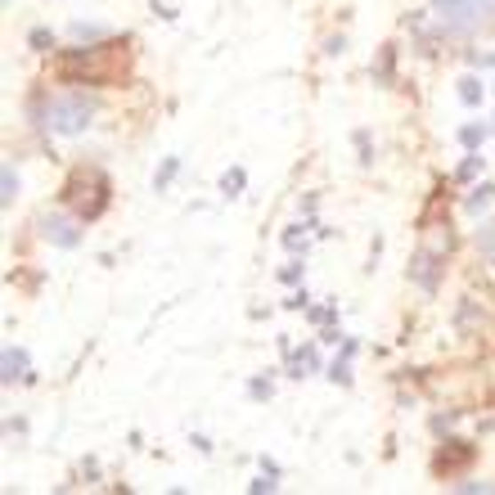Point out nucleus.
<instances>
[{
  "instance_id": "obj_1",
  "label": "nucleus",
  "mask_w": 495,
  "mask_h": 495,
  "mask_svg": "<svg viewBox=\"0 0 495 495\" xmlns=\"http://www.w3.org/2000/svg\"><path fill=\"white\" fill-rule=\"evenodd\" d=\"M100 113V100L86 95V91H63L54 100H45V126L54 135H82Z\"/></svg>"
},
{
  "instance_id": "obj_2",
  "label": "nucleus",
  "mask_w": 495,
  "mask_h": 495,
  "mask_svg": "<svg viewBox=\"0 0 495 495\" xmlns=\"http://www.w3.org/2000/svg\"><path fill=\"white\" fill-rule=\"evenodd\" d=\"M122 59H126L122 45H95V50L68 54V59H63V73H68V77H82V82H108V77H117Z\"/></svg>"
},
{
  "instance_id": "obj_3",
  "label": "nucleus",
  "mask_w": 495,
  "mask_h": 495,
  "mask_svg": "<svg viewBox=\"0 0 495 495\" xmlns=\"http://www.w3.org/2000/svg\"><path fill=\"white\" fill-rule=\"evenodd\" d=\"M104 194H108V185H104L100 172H77L73 180H68V203L77 207V217H100L104 203H108Z\"/></svg>"
},
{
  "instance_id": "obj_4",
  "label": "nucleus",
  "mask_w": 495,
  "mask_h": 495,
  "mask_svg": "<svg viewBox=\"0 0 495 495\" xmlns=\"http://www.w3.org/2000/svg\"><path fill=\"white\" fill-rule=\"evenodd\" d=\"M41 235H45L54 248H77V244H82L77 217H63V212H50V217H41Z\"/></svg>"
},
{
  "instance_id": "obj_5",
  "label": "nucleus",
  "mask_w": 495,
  "mask_h": 495,
  "mask_svg": "<svg viewBox=\"0 0 495 495\" xmlns=\"http://www.w3.org/2000/svg\"><path fill=\"white\" fill-rule=\"evenodd\" d=\"M433 10L446 19L451 32H464V28H473V19H477L473 0H433Z\"/></svg>"
},
{
  "instance_id": "obj_6",
  "label": "nucleus",
  "mask_w": 495,
  "mask_h": 495,
  "mask_svg": "<svg viewBox=\"0 0 495 495\" xmlns=\"http://www.w3.org/2000/svg\"><path fill=\"white\" fill-rule=\"evenodd\" d=\"M0 370H5V374H0L5 383H23V379H28V351H23V347H5Z\"/></svg>"
},
{
  "instance_id": "obj_7",
  "label": "nucleus",
  "mask_w": 495,
  "mask_h": 495,
  "mask_svg": "<svg viewBox=\"0 0 495 495\" xmlns=\"http://www.w3.org/2000/svg\"><path fill=\"white\" fill-rule=\"evenodd\" d=\"M410 275H414V284L437 289V266H433V257H428V252H419V257L410 261Z\"/></svg>"
},
{
  "instance_id": "obj_8",
  "label": "nucleus",
  "mask_w": 495,
  "mask_h": 495,
  "mask_svg": "<svg viewBox=\"0 0 495 495\" xmlns=\"http://www.w3.org/2000/svg\"><path fill=\"white\" fill-rule=\"evenodd\" d=\"M477 248H482V257L495 266V221H491V226H482V235H477Z\"/></svg>"
},
{
  "instance_id": "obj_9",
  "label": "nucleus",
  "mask_w": 495,
  "mask_h": 495,
  "mask_svg": "<svg viewBox=\"0 0 495 495\" xmlns=\"http://www.w3.org/2000/svg\"><path fill=\"white\" fill-rule=\"evenodd\" d=\"M491 203H495V185H482V189H473L468 212H482V207H491Z\"/></svg>"
},
{
  "instance_id": "obj_10",
  "label": "nucleus",
  "mask_w": 495,
  "mask_h": 495,
  "mask_svg": "<svg viewBox=\"0 0 495 495\" xmlns=\"http://www.w3.org/2000/svg\"><path fill=\"white\" fill-rule=\"evenodd\" d=\"M0 185H5V194H0V198H5V207L19 198V176H14V167H5V172H0Z\"/></svg>"
},
{
  "instance_id": "obj_11",
  "label": "nucleus",
  "mask_w": 495,
  "mask_h": 495,
  "mask_svg": "<svg viewBox=\"0 0 495 495\" xmlns=\"http://www.w3.org/2000/svg\"><path fill=\"white\" fill-rule=\"evenodd\" d=\"M459 100H464V104H477V100H482V82H477V77H464V82H459Z\"/></svg>"
},
{
  "instance_id": "obj_12",
  "label": "nucleus",
  "mask_w": 495,
  "mask_h": 495,
  "mask_svg": "<svg viewBox=\"0 0 495 495\" xmlns=\"http://www.w3.org/2000/svg\"><path fill=\"white\" fill-rule=\"evenodd\" d=\"M73 36H77V41H100L104 28H100V23H73Z\"/></svg>"
},
{
  "instance_id": "obj_13",
  "label": "nucleus",
  "mask_w": 495,
  "mask_h": 495,
  "mask_svg": "<svg viewBox=\"0 0 495 495\" xmlns=\"http://www.w3.org/2000/svg\"><path fill=\"white\" fill-rule=\"evenodd\" d=\"M176 172H180V163H176V158H167V163H163V172H158V176H154V185H158V189H163V185H167V180H172V176H176Z\"/></svg>"
},
{
  "instance_id": "obj_14",
  "label": "nucleus",
  "mask_w": 495,
  "mask_h": 495,
  "mask_svg": "<svg viewBox=\"0 0 495 495\" xmlns=\"http://www.w3.org/2000/svg\"><path fill=\"white\" fill-rule=\"evenodd\" d=\"M221 189H226V194H239V189H244V172H230V176L221 180Z\"/></svg>"
},
{
  "instance_id": "obj_15",
  "label": "nucleus",
  "mask_w": 495,
  "mask_h": 495,
  "mask_svg": "<svg viewBox=\"0 0 495 495\" xmlns=\"http://www.w3.org/2000/svg\"><path fill=\"white\" fill-rule=\"evenodd\" d=\"M473 10H477V19H491L495 14V0H473Z\"/></svg>"
},
{
  "instance_id": "obj_16",
  "label": "nucleus",
  "mask_w": 495,
  "mask_h": 495,
  "mask_svg": "<svg viewBox=\"0 0 495 495\" xmlns=\"http://www.w3.org/2000/svg\"><path fill=\"white\" fill-rule=\"evenodd\" d=\"M482 135H486V131H477V126H464V131H459V140H464V145H477Z\"/></svg>"
},
{
  "instance_id": "obj_17",
  "label": "nucleus",
  "mask_w": 495,
  "mask_h": 495,
  "mask_svg": "<svg viewBox=\"0 0 495 495\" xmlns=\"http://www.w3.org/2000/svg\"><path fill=\"white\" fill-rule=\"evenodd\" d=\"M32 45L45 50V45H54V36H50V32H32Z\"/></svg>"
}]
</instances>
